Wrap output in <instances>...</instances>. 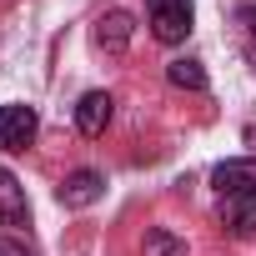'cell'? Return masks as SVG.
<instances>
[{
  "instance_id": "10",
  "label": "cell",
  "mask_w": 256,
  "mask_h": 256,
  "mask_svg": "<svg viewBox=\"0 0 256 256\" xmlns=\"http://www.w3.org/2000/svg\"><path fill=\"white\" fill-rule=\"evenodd\" d=\"M146 256H186V241H176L166 226H151L146 231Z\"/></svg>"
},
{
  "instance_id": "8",
  "label": "cell",
  "mask_w": 256,
  "mask_h": 256,
  "mask_svg": "<svg viewBox=\"0 0 256 256\" xmlns=\"http://www.w3.org/2000/svg\"><path fill=\"white\" fill-rule=\"evenodd\" d=\"M216 216H221V226H231L236 236H256V201H251V196H221V201H216Z\"/></svg>"
},
{
  "instance_id": "9",
  "label": "cell",
  "mask_w": 256,
  "mask_h": 256,
  "mask_svg": "<svg viewBox=\"0 0 256 256\" xmlns=\"http://www.w3.org/2000/svg\"><path fill=\"white\" fill-rule=\"evenodd\" d=\"M166 80H171L176 90H206V86H211L206 70H201V60H191V56H176V60L166 66Z\"/></svg>"
},
{
  "instance_id": "2",
  "label": "cell",
  "mask_w": 256,
  "mask_h": 256,
  "mask_svg": "<svg viewBox=\"0 0 256 256\" xmlns=\"http://www.w3.org/2000/svg\"><path fill=\"white\" fill-rule=\"evenodd\" d=\"M36 106H0V151H26L36 141Z\"/></svg>"
},
{
  "instance_id": "4",
  "label": "cell",
  "mask_w": 256,
  "mask_h": 256,
  "mask_svg": "<svg viewBox=\"0 0 256 256\" xmlns=\"http://www.w3.org/2000/svg\"><path fill=\"white\" fill-rule=\"evenodd\" d=\"M100 191H106V176H100V171H90V166H80V171H70V176L56 186V201H60V206H70V211H80V206H96V201H100Z\"/></svg>"
},
{
  "instance_id": "7",
  "label": "cell",
  "mask_w": 256,
  "mask_h": 256,
  "mask_svg": "<svg viewBox=\"0 0 256 256\" xmlns=\"http://www.w3.org/2000/svg\"><path fill=\"white\" fill-rule=\"evenodd\" d=\"M131 36H136V20L126 16V10H106V16L96 20V46L110 50V56H120L126 46H131Z\"/></svg>"
},
{
  "instance_id": "12",
  "label": "cell",
  "mask_w": 256,
  "mask_h": 256,
  "mask_svg": "<svg viewBox=\"0 0 256 256\" xmlns=\"http://www.w3.org/2000/svg\"><path fill=\"white\" fill-rule=\"evenodd\" d=\"M0 256H36L26 241H16V236H0Z\"/></svg>"
},
{
  "instance_id": "3",
  "label": "cell",
  "mask_w": 256,
  "mask_h": 256,
  "mask_svg": "<svg viewBox=\"0 0 256 256\" xmlns=\"http://www.w3.org/2000/svg\"><path fill=\"white\" fill-rule=\"evenodd\" d=\"M211 186H216V196H251V201H256V156L221 161V166L211 171Z\"/></svg>"
},
{
  "instance_id": "11",
  "label": "cell",
  "mask_w": 256,
  "mask_h": 256,
  "mask_svg": "<svg viewBox=\"0 0 256 256\" xmlns=\"http://www.w3.org/2000/svg\"><path fill=\"white\" fill-rule=\"evenodd\" d=\"M236 26H241V46H246V56L256 66V6H241L236 10Z\"/></svg>"
},
{
  "instance_id": "6",
  "label": "cell",
  "mask_w": 256,
  "mask_h": 256,
  "mask_svg": "<svg viewBox=\"0 0 256 256\" xmlns=\"http://www.w3.org/2000/svg\"><path fill=\"white\" fill-rule=\"evenodd\" d=\"M0 226H30V201H26V186L10 176V171H0Z\"/></svg>"
},
{
  "instance_id": "1",
  "label": "cell",
  "mask_w": 256,
  "mask_h": 256,
  "mask_svg": "<svg viewBox=\"0 0 256 256\" xmlns=\"http://www.w3.org/2000/svg\"><path fill=\"white\" fill-rule=\"evenodd\" d=\"M146 16H151V36L161 46H181L191 36L196 6H191V0H146Z\"/></svg>"
},
{
  "instance_id": "5",
  "label": "cell",
  "mask_w": 256,
  "mask_h": 256,
  "mask_svg": "<svg viewBox=\"0 0 256 256\" xmlns=\"http://www.w3.org/2000/svg\"><path fill=\"white\" fill-rule=\"evenodd\" d=\"M110 116H116L110 90H86V96H80V106H76V131H80V136H106Z\"/></svg>"
}]
</instances>
